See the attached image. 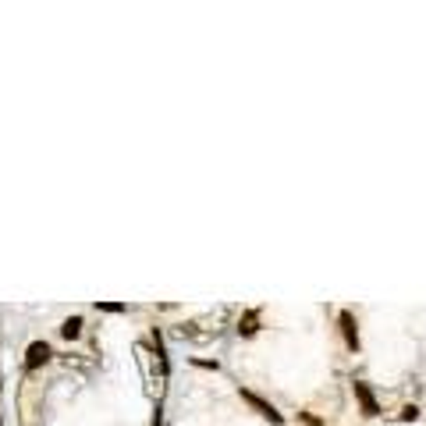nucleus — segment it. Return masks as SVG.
I'll list each match as a JSON object with an SVG mask.
<instances>
[{
    "mask_svg": "<svg viewBox=\"0 0 426 426\" xmlns=\"http://www.w3.org/2000/svg\"><path fill=\"white\" fill-rule=\"evenodd\" d=\"M256 324H260V313H256V309H252V313H245V316L238 320V334H245V337H252V334H256Z\"/></svg>",
    "mask_w": 426,
    "mask_h": 426,
    "instance_id": "39448f33",
    "label": "nucleus"
},
{
    "mask_svg": "<svg viewBox=\"0 0 426 426\" xmlns=\"http://www.w3.org/2000/svg\"><path fill=\"white\" fill-rule=\"evenodd\" d=\"M47 362H50V345H47V341H32L29 352H25V370L32 373L39 366H47Z\"/></svg>",
    "mask_w": 426,
    "mask_h": 426,
    "instance_id": "7ed1b4c3",
    "label": "nucleus"
},
{
    "mask_svg": "<svg viewBox=\"0 0 426 426\" xmlns=\"http://www.w3.org/2000/svg\"><path fill=\"white\" fill-rule=\"evenodd\" d=\"M0 426H4V423H0Z\"/></svg>",
    "mask_w": 426,
    "mask_h": 426,
    "instance_id": "9d476101",
    "label": "nucleus"
},
{
    "mask_svg": "<svg viewBox=\"0 0 426 426\" xmlns=\"http://www.w3.org/2000/svg\"><path fill=\"white\" fill-rule=\"evenodd\" d=\"M337 324H341V334H345V345L352 348V352H359V324H355V316L345 309L337 316Z\"/></svg>",
    "mask_w": 426,
    "mask_h": 426,
    "instance_id": "20e7f679",
    "label": "nucleus"
},
{
    "mask_svg": "<svg viewBox=\"0 0 426 426\" xmlns=\"http://www.w3.org/2000/svg\"><path fill=\"white\" fill-rule=\"evenodd\" d=\"M60 334L68 337V341H75L78 334H82V320L78 316H71V320H64V327H60Z\"/></svg>",
    "mask_w": 426,
    "mask_h": 426,
    "instance_id": "423d86ee",
    "label": "nucleus"
},
{
    "mask_svg": "<svg viewBox=\"0 0 426 426\" xmlns=\"http://www.w3.org/2000/svg\"><path fill=\"white\" fill-rule=\"evenodd\" d=\"M242 398H245V401H249V405H252V409H256V412H260L263 419H270L273 426H281V423H284V416H281V412H277V409H273V405H270V401H263L260 394H252V391H242Z\"/></svg>",
    "mask_w": 426,
    "mask_h": 426,
    "instance_id": "f03ea898",
    "label": "nucleus"
},
{
    "mask_svg": "<svg viewBox=\"0 0 426 426\" xmlns=\"http://www.w3.org/2000/svg\"><path fill=\"white\" fill-rule=\"evenodd\" d=\"M0 388H4V383H0Z\"/></svg>",
    "mask_w": 426,
    "mask_h": 426,
    "instance_id": "1a4fd4ad",
    "label": "nucleus"
},
{
    "mask_svg": "<svg viewBox=\"0 0 426 426\" xmlns=\"http://www.w3.org/2000/svg\"><path fill=\"white\" fill-rule=\"evenodd\" d=\"M100 309H103V313H124L121 302H100Z\"/></svg>",
    "mask_w": 426,
    "mask_h": 426,
    "instance_id": "6e6552de",
    "label": "nucleus"
},
{
    "mask_svg": "<svg viewBox=\"0 0 426 426\" xmlns=\"http://www.w3.org/2000/svg\"><path fill=\"white\" fill-rule=\"evenodd\" d=\"M352 391H355V401H359V409H362V416L366 419H373V416H380V405H377V394H373V388L366 380H355L352 383Z\"/></svg>",
    "mask_w": 426,
    "mask_h": 426,
    "instance_id": "f257e3e1",
    "label": "nucleus"
},
{
    "mask_svg": "<svg viewBox=\"0 0 426 426\" xmlns=\"http://www.w3.org/2000/svg\"><path fill=\"white\" fill-rule=\"evenodd\" d=\"M401 419H405V423H416V419H419V409H416V405H405V409H401Z\"/></svg>",
    "mask_w": 426,
    "mask_h": 426,
    "instance_id": "0eeeda50",
    "label": "nucleus"
}]
</instances>
